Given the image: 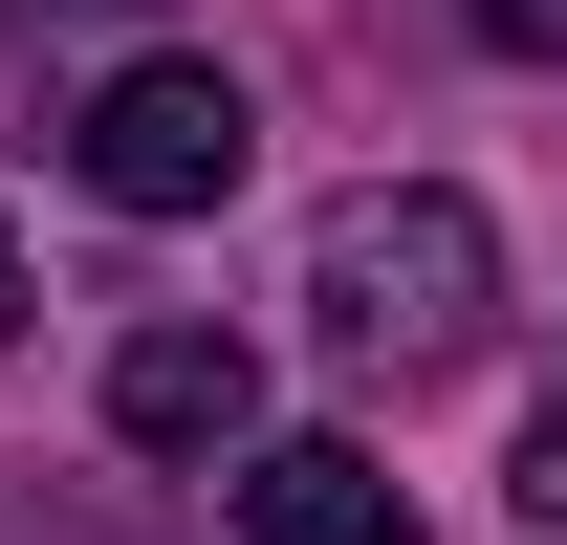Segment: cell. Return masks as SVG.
<instances>
[{
    "mask_svg": "<svg viewBox=\"0 0 567 545\" xmlns=\"http://www.w3.org/2000/svg\"><path fill=\"white\" fill-rule=\"evenodd\" d=\"M306 328L350 349V371H393V393L481 371V328H502V218L458 197V175H371V197H328V240H306Z\"/></svg>",
    "mask_w": 567,
    "mask_h": 545,
    "instance_id": "cell-1",
    "label": "cell"
},
{
    "mask_svg": "<svg viewBox=\"0 0 567 545\" xmlns=\"http://www.w3.org/2000/svg\"><path fill=\"white\" fill-rule=\"evenodd\" d=\"M0 545H22V524H0Z\"/></svg>",
    "mask_w": 567,
    "mask_h": 545,
    "instance_id": "cell-9",
    "label": "cell"
},
{
    "mask_svg": "<svg viewBox=\"0 0 567 545\" xmlns=\"http://www.w3.org/2000/svg\"><path fill=\"white\" fill-rule=\"evenodd\" d=\"M87 22H110V0H87Z\"/></svg>",
    "mask_w": 567,
    "mask_h": 545,
    "instance_id": "cell-8",
    "label": "cell"
},
{
    "mask_svg": "<svg viewBox=\"0 0 567 545\" xmlns=\"http://www.w3.org/2000/svg\"><path fill=\"white\" fill-rule=\"evenodd\" d=\"M66 175H87L110 218H218L240 175H262V88L197 66V44H153V66H110V88L66 110Z\"/></svg>",
    "mask_w": 567,
    "mask_h": 545,
    "instance_id": "cell-2",
    "label": "cell"
},
{
    "mask_svg": "<svg viewBox=\"0 0 567 545\" xmlns=\"http://www.w3.org/2000/svg\"><path fill=\"white\" fill-rule=\"evenodd\" d=\"M0 328H22V240H0Z\"/></svg>",
    "mask_w": 567,
    "mask_h": 545,
    "instance_id": "cell-7",
    "label": "cell"
},
{
    "mask_svg": "<svg viewBox=\"0 0 567 545\" xmlns=\"http://www.w3.org/2000/svg\"><path fill=\"white\" fill-rule=\"evenodd\" d=\"M110 436H132V459H240V436H262V349L240 328H132L110 349Z\"/></svg>",
    "mask_w": 567,
    "mask_h": 545,
    "instance_id": "cell-3",
    "label": "cell"
},
{
    "mask_svg": "<svg viewBox=\"0 0 567 545\" xmlns=\"http://www.w3.org/2000/svg\"><path fill=\"white\" fill-rule=\"evenodd\" d=\"M524 524L567 545V371H546V414H524Z\"/></svg>",
    "mask_w": 567,
    "mask_h": 545,
    "instance_id": "cell-5",
    "label": "cell"
},
{
    "mask_svg": "<svg viewBox=\"0 0 567 545\" xmlns=\"http://www.w3.org/2000/svg\"><path fill=\"white\" fill-rule=\"evenodd\" d=\"M481 44H524V66H567V0H458Z\"/></svg>",
    "mask_w": 567,
    "mask_h": 545,
    "instance_id": "cell-6",
    "label": "cell"
},
{
    "mask_svg": "<svg viewBox=\"0 0 567 545\" xmlns=\"http://www.w3.org/2000/svg\"><path fill=\"white\" fill-rule=\"evenodd\" d=\"M240 545H436L371 436H240Z\"/></svg>",
    "mask_w": 567,
    "mask_h": 545,
    "instance_id": "cell-4",
    "label": "cell"
}]
</instances>
